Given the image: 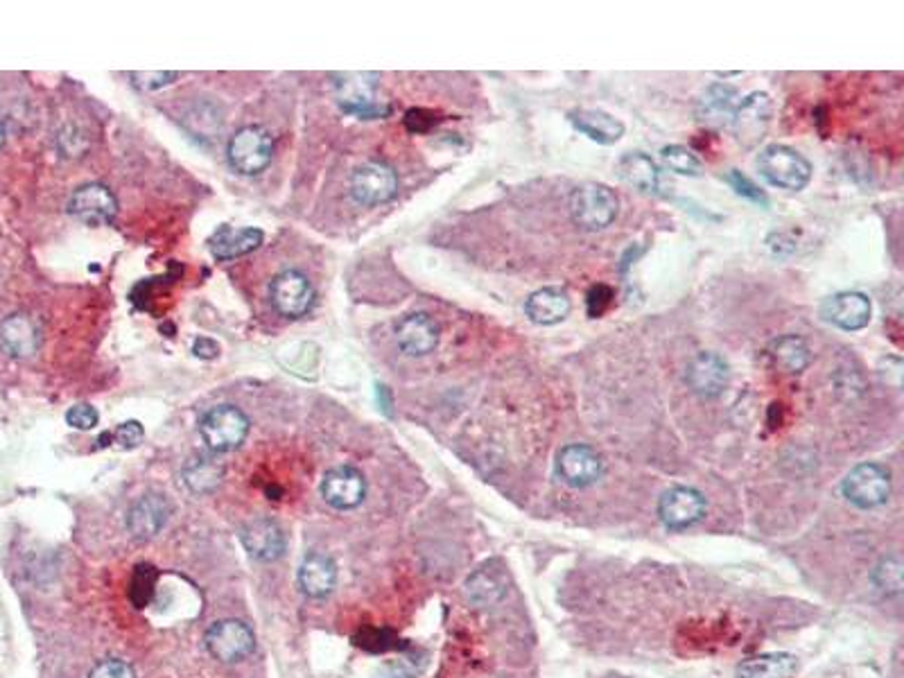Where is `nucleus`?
<instances>
[{"mask_svg": "<svg viewBox=\"0 0 904 678\" xmlns=\"http://www.w3.org/2000/svg\"><path fill=\"white\" fill-rule=\"evenodd\" d=\"M432 125H437V118H434L432 111H426V109H411V111H407L405 127H407L409 132L423 134V132H428Z\"/></svg>", "mask_w": 904, "mask_h": 678, "instance_id": "38", "label": "nucleus"}, {"mask_svg": "<svg viewBox=\"0 0 904 678\" xmlns=\"http://www.w3.org/2000/svg\"><path fill=\"white\" fill-rule=\"evenodd\" d=\"M660 157H663L665 166L676 174H683V177H699L701 174L699 157L686 145H667V147H663Z\"/></svg>", "mask_w": 904, "mask_h": 678, "instance_id": "30", "label": "nucleus"}, {"mask_svg": "<svg viewBox=\"0 0 904 678\" xmlns=\"http://www.w3.org/2000/svg\"><path fill=\"white\" fill-rule=\"evenodd\" d=\"M570 296L561 287H543L524 301V315L539 326H554L570 315Z\"/></svg>", "mask_w": 904, "mask_h": 678, "instance_id": "22", "label": "nucleus"}, {"mask_svg": "<svg viewBox=\"0 0 904 678\" xmlns=\"http://www.w3.org/2000/svg\"><path fill=\"white\" fill-rule=\"evenodd\" d=\"M224 468L208 457H197L183 468V479L185 486L191 488L193 494H208L222 482Z\"/></svg>", "mask_w": 904, "mask_h": 678, "instance_id": "29", "label": "nucleus"}, {"mask_svg": "<svg viewBox=\"0 0 904 678\" xmlns=\"http://www.w3.org/2000/svg\"><path fill=\"white\" fill-rule=\"evenodd\" d=\"M556 473L568 486L584 488L595 484L604 473V460L586 443H570L558 450Z\"/></svg>", "mask_w": 904, "mask_h": 678, "instance_id": "9", "label": "nucleus"}, {"mask_svg": "<svg viewBox=\"0 0 904 678\" xmlns=\"http://www.w3.org/2000/svg\"><path fill=\"white\" fill-rule=\"evenodd\" d=\"M841 491L855 507L875 509L891 496V473L882 464H859L846 475Z\"/></svg>", "mask_w": 904, "mask_h": 678, "instance_id": "6", "label": "nucleus"}, {"mask_svg": "<svg viewBox=\"0 0 904 678\" xmlns=\"http://www.w3.org/2000/svg\"><path fill=\"white\" fill-rule=\"evenodd\" d=\"M337 586V568L326 554H308L298 565V588L313 599L328 597Z\"/></svg>", "mask_w": 904, "mask_h": 678, "instance_id": "21", "label": "nucleus"}, {"mask_svg": "<svg viewBox=\"0 0 904 678\" xmlns=\"http://www.w3.org/2000/svg\"><path fill=\"white\" fill-rule=\"evenodd\" d=\"M618 177L637 193H656L660 172L656 163L643 152H629L618 161Z\"/></svg>", "mask_w": 904, "mask_h": 678, "instance_id": "26", "label": "nucleus"}, {"mask_svg": "<svg viewBox=\"0 0 904 678\" xmlns=\"http://www.w3.org/2000/svg\"><path fill=\"white\" fill-rule=\"evenodd\" d=\"M875 584L886 595H897L902 590V563L897 556H889L878 565Z\"/></svg>", "mask_w": 904, "mask_h": 678, "instance_id": "31", "label": "nucleus"}, {"mask_svg": "<svg viewBox=\"0 0 904 678\" xmlns=\"http://www.w3.org/2000/svg\"><path fill=\"white\" fill-rule=\"evenodd\" d=\"M3 143H5V129L3 125H0V147H3Z\"/></svg>", "mask_w": 904, "mask_h": 678, "instance_id": "40", "label": "nucleus"}, {"mask_svg": "<svg viewBox=\"0 0 904 678\" xmlns=\"http://www.w3.org/2000/svg\"><path fill=\"white\" fill-rule=\"evenodd\" d=\"M773 116V102L767 93H750L744 100H739L735 118L731 123L735 138L744 143L746 147L756 145L758 140L765 138Z\"/></svg>", "mask_w": 904, "mask_h": 678, "instance_id": "12", "label": "nucleus"}, {"mask_svg": "<svg viewBox=\"0 0 904 678\" xmlns=\"http://www.w3.org/2000/svg\"><path fill=\"white\" fill-rule=\"evenodd\" d=\"M396 342L405 355L423 358L439 344V326L426 313L407 315L396 326Z\"/></svg>", "mask_w": 904, "mask_h": 678, "instance_id": "18", "label": "nucleus"}, {"mask_svg": "<svg viewBox=\"0 0 904 678\" xmlns=\"http://www.w3.org/2000/svg\"><path fill=\"white\" fill-rule=\"evenodd\" d=\"M168 513H170V509H168L166 498H163V496L149 494V496L140 498V500L132 507L129 518H127L129 532H132L136 539H143V541L155 539V536L163 530V524H166V520H168Z\"/></svg>", "mask_w": 904, "mask_h": 678, "instance_id": "25", "label": "nucleus"}, {"mask_svg": "<svg viewBox=\"0 0 904 678\" xmlns=\"http://www.w3.org/2000/svg\"><path fill=\"white\" fill-rule=\"evenodd\" d=\"M339 104L347 113H355L360 118H383L392 111L389 106L378 104L375 89H378V75L373 72H339L332 75Z\"/></svg>", "mask_w": 904, "mask_h": 678, "instance_id": "4", "label": "nucleus"}, {"mask_svg": "<svg viewBox=\"0 0 904 678\" xmlns=\"http://www.w3.org/2000/svg\"><path fill=\"white\" fill-rule=\"evenodd\" d=\"M132 80L136 82L138 89L155 91V89H161V87L174 82L177 72H134Z\"/></svg>", "mask_w": 904, "mask_h": 678, "instance_id": "37", "label": "nucleus"}, {"mask_svg": "<svg viewBox=\"0 0 904 678\" xmlns=\"http://www.w3.org/2000/svg\"><path fill=\"white\" fill-rule=\"evenodd\" d=\"M568 118L577 132L599 145H613L624 136V125L601 109H573Z\"/></svg>", "mask_w": 904, "mask_h": 678, "instance_id": "23", "label": "nucleus"}, {"mask_svg": "<svg viewBox=\"0 0 904 678\" xmlns=\"http://www.w3.org/2000/svg\"><path fill=\"white\" fill-rule=\"evenodd\" d=\"M193 353H195L197 358H202V360H211V358H217L219 347L213 342V339H208V337H197V342H195V347H193Z\"/></svg>", "mask_w": 904, "mask_h": 678, "instance_id": "39", "label": "nucleus"}, {"mask_svg": "<svg viewBox=\"0 0 904 678\" xmlns=\"http://www.w3.org/2000/svg\"><path fill=\"white\" fill-rule=\"evenodd\" d=\"M756 168L767 183L791 193L803 191L812 179V163L801 152H796L794 147L778 143L760 149Z\"/></svg>", "mask_w": 904, "mask_h": 678, "instance_id": "1", "label": "nucleus"}, {"mask_svg": "<svg viewBox=\"0 0 904 678\" xmlns=\"http://www.w3.org/2000/svg\"><path fill=\"white\" fill-rule=\"evenodd\" d=\"M618 197L604 183H581L570 195L573 219L586 231H601L618 217Z\"/></svg>", "mask_w": 904, "mask_h": 678, "instance_id": "2", "label": "nucleus"}, {"mask_svg": "<svg viewBox=\"0 0 904 678\" xmlns=\"http://www.w3.org/2000/svg\"><path fill=\"white\" fill-rule=\"evenodd\" d=\"M204 443L215 452H231L240 448L249 434V419L238 407L219 405L206 411L200 421Z\"/></svg>", "mask_w": 904, "mask_h": 678, "instance_id": "5", "label": "nucleus"}, {"mask_svg": "<svg viewBox=\"0 0 904 678\" xmlns=\"http://www.w3.org/2000/svg\"><path fill=\"white\" fill-rule=\"evenodd\" d=\"M0 349L10 358L25 360L39 349V330L27 315H12L0 324Z\"/></svg>", "mask_w": 904, "mask_h": 678, "instance_id": "20", "label": "nucleus"}, {"mask_svg": "<svg viewBox=\"0 0 904 678\" xmlns=\"http://www.w3.org/2000/svg\"><path fill=\"white\" fill-rule=\"evenodd\" d=\"M265 236H262L260 229H234V226H217V231L211 236L208 240V249L217 260H231L245 253L256 251Z\"/></svg>", "mask_w": 904, "mask_h": 678, "instance_id": "24", "label": "nucleus"}, {"mask_svg": "<svg viewBox=\"0 0 904 678\" xmlns=\"http://www.w3.org/2000/svg\"><path fill=\"white\" fill-rule=\"evenodd\" d=\"M737 104H739V93L735 87L712 84L697 100L694 116L701 125L710 129H724V127H731Z\"/></svg>", "mask_w": 904, "mask_h": 678, "instance_id": "17", "label": "nucleus"}, {"mask_svg": "<svg viewBox=\"0 0 904 678\" xmlns=\"http://www.w3.org/2000/svg\"><path fill=\"white\" fill-rule=\"evenodd\" d=\"M366 496L364 475L353 466L330 468L321 479V498L339 511H349L362 505Z\"/></svg>", "mask_w": 904, "mask_h": 678, "instance_id": "15", "label": "nucleus"}, {"mask_svg": "<svg viewBox=\"0 0 904 678\" xmlns=\"http://www.w3.org/2000/svg\"><path fill=\"white\" fill-rule=\"evenodd\" d=\"M89 678H136V674L129 663L121 658H106L93 667Z\"/></svg>", "mask_w": 904, "mask_h": 678, "instance_id": "34", "label": "nucleus"}, {"mask_svg": "<svg viewBox=\"0 0 904 678\" xmlns=\"http://www.w3.org/2000/svg\"><path fill=\"white\" fill-rule=\"evenodd\" d=\"M398 193V177L392 166L371 161L360 166L351 177V195L362 206H378L394 200Z\"/></svg>", "mask_w": 904, "mask_h": 678, "instance_id": "8", "label": "nucleus"}, {"mask_svg": "<svg viewBox=\"0 0 904 678\" xmlns=\"http://www.w3.org/2000/svg\"><path fill=\"white\" fill-rule=\"evenodd\" d=\"M270 301L281 317L298 319L315 304V287L306 274L296 270L281 272L270 285Z\"/></svg>", "mask_w": 904, "mask_h": 678, "instance_id": "7", "label": "nucleus"}, {"mask_svg": "<svg viewBox=\"0 0 904 678\" xmlns=\"http://www.w3.org/2000/svg\"><path fill=\"white\" fill-rule=\"evenodd\" d=\"M68 213L89 226H102L116 217L118 202L106 185L87 183L72 193L68 202Z\"/></svg>", "mask_w": 904, "mask_h": 678, "instance_id": "16", "label": "nucleus"}, {"mask_svg": "<svg viewBox=\"0 0 904 678\" xmlns=\"http://www.w3.org/2000/svg\"><path fill=\"white\" fill-rule=\"evenodd\" d=\"M274 157V140L262 127H242L226 145V159L240 174L265 172Z\"/></svg>", "mask_w": 904, "mask_h": 678, "instance_id": "3", "label": "nucleus"}, {"mask_svg": "<svg viewBox=\"0 0 904 678\" xmlns=\"http://www.w3.org/2000/svg\"><path fill=\"white\" fill-rule=\"evenodd\" d=\"M690 389L701 398H717L731 383V366L717 353H697L686 371Z\"/></svg>", "mask_w": 904, "mask_h": 678, "instance_id": "14", "label": "nucleus"}, {"mask_svg": "<svg viewBox=\"0 0 904 678\" xmlns=\"http://www.w3.org/2000/svg\"><path fill=\"white\" fill-rule=\"evenodd\" d=\"M658 516L669 530H688L705 516V498L690 486H674L663 494Z\"/></svg>", "mask_w": 904, "mask_h": 678, "instance_id": "11", "label": "nucleus"}, {"mask_svg": "<svg viewBox=\"0 0 904 678\" xmlns=\"http://www.w3.org/2000/svg\"><path fill=\"white\" fill-rule=\"evenodd\" d=\"M799 669L796 656L791 654H762L748 658L737 667V678H794Z\"/></svg>", "mask_w": 904, "mask_h": 678, "instance_id": "27", "label": "nucleus"}, {"mask_svg": "<svg viewBox=\"0 0 904 678\" xmlns=\"http://www.w3.org/2000/svg\"><path fill=\"white\" fill-rule=\"evenodd\" d=\"M242 545L258 561H276L285 552V534L270 518H256L242 527Z\"/></svg>", "mask_w": 904, "mask_h": 678, "instance_id": "19", "label": "nucleus"}, {"mask_svg": "<svg viewBox=\"0 0 904 678\" xmlns=\"http://www.w3.org/2000/svg\"><path fill=\"white\" fill-rule=\"evenodd\" d=\"M113 437H116V443H118L121 448L132 450V448H136V445L143 443L145 430H143V423H140V421H125L123 426H118L116 432H113Z\"/></svg>", "mask_w": 904, "mask_h": 678, "instance_id": "36", "label": "nucleus"}, {"mask_svg": "<svg viewBox=\"0 0 904 678\" xmlns=\"http://www.w3.org/2000/svg\"><path fill=\"white\" fill-rule=\"evenodd\" d=\"M253 633L240 620L215 622L206 633V649L222 663H238L253 652Z\"/></svg>", "mask_w": 904, "mask_h": 678, "instance_id": "10", "label": "nucleus"}, {"mask_svg": "<svg viewBox=\"0 0 904 678\" xmlns=\"http://www.w3.org/2000/svg\"><path fill=\"white\" fill-rule=\"evenodd\" d=\"M66 421L78 430H93L98 426V411L91 405H75L66 411Z\"/></svg>", "mask_w": 904, "mask_h": 678, "instance_id": "35", "label": "nucleus"}, {"mask_svg": "<svg viewBox=\"0 0 904 678\" xmlns=\"http://www.w3.org/2000/svg\"><path fill=\"white\" fill-rule=\"evenodd\" d=\"M769 353H771L773 362L780 369H784L787 373H801L812 362V353H810L807 344L796 335H782V337L773 339V344L769 347Z\"/></svg>", "mask_w": 904, "mask_h": 678, "instance_id": "28", "label": "nucleus"}, {"mask_svg": "<svg viewBox=\"0 0 904 678\" xmlns=\"http://www.w3.org/2000/svg\"><path fill=\"white\" fill-rule=\"evenodd\" d=\"M611 301H613V290H611L609 285H592L590 292H588V296H586L588 315H590L592 319L601 317V315L607 313V308L611 306Z\"/></svg>", "mask_w": 904, "mask_h": 678, "instance_id": "33", "label": "nucleus"}, {"mask_svg": "<svg viewBox=\"0 0 904 678\" xmlns=\"http://www.w3.org/2000/svg\"><path fill=\"white\" fill-rule=\"evenodd\" d=\"M726 181L731 183V188L733 191L739 195V197H744V200H748V202H753V204H760V206H769V200H767V195L760 191V188L753 183L746 174H742L739 170H731L728 174H726Z\"/></svg>", "mask_w": 904, "mask_h": 678, "instance_id": "32", "label": "nucleus"}, {"mask_svg": "<svg viewBox=\"0 0 904 678\" xmlns=\"http://www.w3.org/2000/svg\"><path fill=\"white\" fill-rule=\"evenodd\" d=\"M821 315L827 324L841 330H861L871 324V298L861 292H837L827 296L821 306Z\"/></svg>", "mask_w": 904, "mask_h": 678, "instance_id": "13", "label": "nucleus"}]
</instances>
